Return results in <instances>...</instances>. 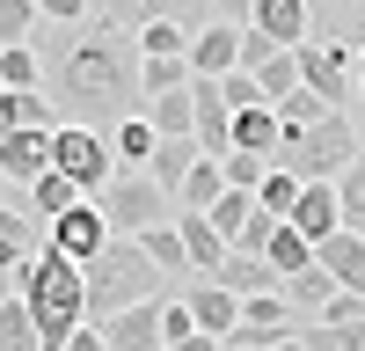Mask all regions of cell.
<instances>
[{
	"instance_id": "14",
	"label": "cell",
	"mask_w": 365,
	"mask_h": 351,
	"mask_svg": "<svg viewBox=\"0 0 365 351\" xmlns=\"http://www.w3.org/2000/svg\"><path fill=\"white\" fill-rule=\"evenodd\" d=\"M249 29H263L270 44L299 51V44H307V29H314V0H256V22H249Z\"/></svg>"
},
{
	"instance_id": "28",
	"label": "cell",
	"mask_w": 365,
	"mask_h": 351,
	"mask_svg": "<svg viewBox=\"0 0 365 351\" xmlns=\"http://www.w3.org/2000/svg\"><path fill=\"white\" fill-rule=\"evenodd\" d=\"M0 88H44V51L37 44H0Z\"/></svg>"
},
{
	"instance_id": "31",
	"label": "cell",
	"mask_w": 365,
	"mask_h": 351,
	"mask_svg": "<svg viewBox=\"0 0 365 351\" xmlns=\"http://www.w3.org/2000/svg\"><path fill=\"white\" fill-rule=\"evenodd\" d=\"M139 51L146 58H190V29H182V22H139Z\"/></svg>"
},
{
	"instance_id": "3",
	"label": "cell",
	"mask_w": 365,
	"mask_h": 351,
	"mask_svg": "<svg viewBox=\"0 0 365 351\" xmlns=\"http://www.w3.org/2000/svg\"><path fill=\"white\" fill-rule=\"evenodd\" d=\"M15 292L29 322H37V344L44 351H66V337L88 322V285H81V263H66L58 249H37L29 263H15Z\"/></svg>"
},
{
	"instance_id": "21",
	"label": "cell",
	"mask_w": 365,
	"mask_h": 351,
	"mask_svg": "<svg viewBox=\"0 0 365 351\" xmlns=\"http://www.w3.org/2000/svg\"><path fill=\"white\" fill-rule=\"evenodd\" d=\"M154 146H161V132L146 125V110L110 125V154H117V168H146V161H154Z\"/></svg>"
},
{
	"instance_id": "38",
	"label": "cell",
	"mask_w": 365,
	"mask_h": 351,
	"mask_svg": "<svg viewBox=\"0 0 365 351\" xmlns=\"http://www.w3.org/2000/svg\"><path fill=\"white\" fill-rule=\"evenodd\" d=\"M37 37V0H0V44H29Z\"/></svg>"
},
{
	"instance_id": "4",
	"label": "cell",
	"mask_w": 365,
	"mask_h": 351,
	"mask_svg": "<svg viewBox=\"0 0 365 351\" xmlns=\"http://www.w3.org/2000/svg\"><path fill=\"white\" fill-rule=\"evenodd\" d=\"M81 285H88V322H110V315H125L139 300H168L175 292V278L132 242V234H117V242L81 271Z\"/></svg>"
},
{
	"instance_id": "22",
	"label": "cell",
	"mask_w": 365,
	"mask_h": 351,
	"mask_svg": "<svg viewBox=\"0 0 365 351\" xmlns=\"http://www.w3.org/2000/svg\"><path fill=\"white\" fill-rule=\"evenodd\" d=\"M212 285H227L234 300H256V292H278L285 278L270 271L263 256H227V263H220V278H212Z\"/></svg>"
},
{
	"instance_id": "1",
	"label": "cell",
	"mask_w": 365,
	"mask_h": 351,
	"mask_svg": "<svg viewBox=\"0 0 365 351\" xmlns=\"http://www.w3.org/2000/svg\"><path fill=\"white\" fill-rule=\"evenodd\" d=\"M139 37L117 22H73L66 37L44 51V96L58 103L66 125H96L110 132L117 117H139L146 110V88H139Z\"/></svg>"
},
{
	"instance_id": "6",
	"label": "cell",
	"mask_w": 365,
	"mask_h": 351,
	"mask_svg": "<svg viewBox=\"0 0 365 351\" xmlns=\"http://www.w3.org/2000/svg\"><path fill=\"white\" fill-rule=\"evenodd\" d=\"M51 168L66 176L81 198H103V183L117 176L110 132H96V125H58V132H51Z\"/></svg>"
},
{
	"instance_id": "35",
	"label": "cell",
	"mask_w": 365,
	"mask_h": 351,
	"mask_svg": "<svg viewBox=\"0 0 365 351\" xmlns=\"http://www.w3.org/2000/svg\"><path fill=\"white\" fill-rule=\"evenodd\" d=\"M299 190H307V183H299V176H285V168H270L263 183H256V205H263L270 220H292V205H299Z\"/></svg>"
},
{
	"instance_id": "10",
	"label": "cell",
	"mask_w": 365,
	"mask_h": 351,
	"mask_svg": "<svg viewBox=\"0 0 365 351\" xmlns=\"http://www.w3.org/2000/svg\"><path fill=\"white\" fill-rule=\"evenodd\" d=\"M241 66V29L234 22H205L190 37V81H227Z\"/></svg>"
},
{
	"instance_id": "20",
	"label": "cell",
	"mask_w": 365,
	"mask_h": 351,
	"mask_svg": "<svg viewBox=\"0 0 365 351\" xmlns=\"http://www.w3.org/2000/svg\"><path fill=\"white\" fill-rule=\"evenodd\" d=\"M263 263H270L278 278H299V271H314V242H307L292 220H278V227H270V242H263Z\"/></svg>"
},
{
	"instance_id": "12",
	"label": "cell",
	"mask_w": 365,
	"mask_h": 351,
	"mask_svg": "<svg viewBox=\"0 0 365 351\" xmlns=\"http://www.w3.org/2000/svg\"><path fill=\"white\" fill-rule=\"evenodd\" d=\"M0 176L15 190H29L37 176H51V132H8L0 139Z\"/></svg>"
},
{
	"instance_id": "9",
	"label": "cell",
	"mask_w": 365,
	"mask_h": 351,
	"mask_svg": "<svg viewBox=\"0 0 365 351\" xmlns=\"http://www.w3.org/2000/svg\"><path fill=\"white\" fill-rule=\"evenodd\" d=\"M168 300H182V307H190V322H197L205 337H220V344L241 330V300H234L227 285H212V278H205V285H175Z\"/></svg>"
},
{
	"instance_id": "41",
	"label": "cell",
	"mask_w": 365,
	"mask_h": 351,
	"mask_svg": "<svg viewBox=\"0 0 365 351\" xmlns=\"http://www.w3.org/2000/svg\"><path fill=\"white\" fill-rule=\"evenodd\" d=\"M358 315H365V292H344V285H336V292L322 300V315H314V322H358Z\"/></svg>"
},
{
	"instance_id": "46",
	"label": "cell",
	"mask_w": 365,
	"mask_h": 351,
	"mask_svg": "<svg viewBox=\"0 0 365 351\" xmlns=\"http://www.w3.org/2000/svg\"><path fill=\"white\" fill-rule=\"evenodd\" d=\"M220 351H307V337H278V344H249V337H227Z\"/></svg>"
},
{
	"instance_id": "30",
	"label": "cell",
	"mask_w": 365,
	"mask_h": 351,
	"mask_svg": "<svg viewBox=\"0 0 365 351\" xmlns=\"http://www.w3.org/2000/svg\"><path fill=\"white\" fill-rule=\"evenodd\" d=\"M205 220H212V227H220V234H227V249H234V242H241V234H249V220H256V190H227V198H220V205H212V213H205Z\"/></svg>"
},
{
	"instance_id": "37",
	"label": "cell",
	"mask_w": 365,
	"mask_h": 351,
	"mask_svg": "<svg viewBox=\"0 0 365 351\" xmlns=\"http://www.w3.org/2000/svg\"><path fill=\"white\" fill-rule=\"evenodd\" d=\"M336 198H344V227L365 234V146H358V161L336 176Z\"/></svg>"
},
{
	"instance_id": "24",
	"label": "cell",
	"mask_w": 365,
	"mask_h": 351,
	"mask_svg": "<svg viewBox=\"0 0 365 351\" xmlns=\"http://www.w3.org/2000/svg\"><path fill=\"white\" fill-rule=\"evenodd\" d=\"M22 205H29V213H37L44 227H51V220H66L73 205H88V198H81V190H73V183H66V176H58V168H51V176H37V183L22 190Z\"/></svg>"
},
{
	"instance_id": "7",
	"label": "cell",
	"mask_w": 365,
	"mask_h": 351,
	"mask_svg": "<svg viewBox=\"0 0 365 351\" xmlns=\"http://www.w3.org/2000/svg\"><path fill=\"white\" fill-rule=\"evenodd\" d=\"M299 88L322 96L329 110H351L358 103V44H344V37L299 44Z\"/></svg>"
},
{
	"instance_id": "29",
	"label": "cell",
	"mask_w": 365,
	"mask_h": 351,
	"mask_svg": "<svg viewBox=\"0 0 365 351\" xmlns=\"http://www.w3.org/2000/svg\"><path fill=\"white\" fill-rule=\"evenodd\" d=\"M139 249H146V256H154L161 271H168V278L182 285V271H190V249H182V234H175V220H168V227H146V234H139Z\"/></svg>"
},
{
	"instance_id": "50",
	"label": "cell",
	"mask_w": 365,
	"mask_h": 351,
	"mask_svg": "<svg viewBox=\"0 0 365 351\" xmlns=\"http://www.w3.org/2000/svg\"><path fill=\"white\" fill-rule=\"evenodd\" d=\"M0 139H8V125H0Z\"/></svg>"
},
{
	"instance_id": "39",
	"label": "cell",
	"mask_w": 365,
	"mask_h": 351,
	"mask_svg": "<svg viewBox=\"0 0 365 351\" xmlns=\"http://www.w3.org/2000/svg\"><path fill=\"white\" fill-rule=\"evenodd\" d=\"M220 168H227V190H256L263 176H270V161H263V154H241V146H234Z\"/></svg>"
},
{
	"instance_id": "34",
	"label": "cell",
	"mask_w": 365,
	"mask_h": 351,
	"mask_svg": "<svg viewBox=\"0 0 365 351\" xmlns=\"http://www.w3.org/2000/svg\"><path fill=\"white\" fill-rule=\"evenodd\" d=\"M139 88H146V103L190 88V58H139Z\"/></svg>"
},
{
	"instance_id": "25",
	"label": "cell",
	"mask_w": 365,
	"mask_h": 351,
	"mask_svg": "<svg viewBox=\"0 0 365 351\" xmlns=\"http://www.w3.org/2000/svg\"><path fill=\"white\" fill-rule=\"evenodd\" d=\"M197 161H205V154H197V139H161V146H154V161H146V176H154V183L175 198V190H182V176H190Z\"/></svg>"
},
{
	"instance_id": "43",
	"label": "cell",
	"mask_w": 365,
	"mask_h": 351,
	"mask_svg": "<svg viewBox=\"0 0 365 351\" xmlns=\"http://www.w3.org/2000/svg\"><path fill=\"white\" fill-rule=\"evenodd\" d=\"M161 337H168V344L197 337V322H190V307H182V300H161Z\"/></svg>"
},
{
	"instance_id": "13",
	"label": "cell",
	"mask_w": 365,
	"mask_h": 351,
	"mask_svg": "<svg viewBox=\"0 0 365 351\" xmlns=\"http://www.w3.org/2000/svg\"><path fill=\"white\" fill-rule=\"evenodd\" d=\"M103 337H110V351H168V337H161V300H139V307H125V315H110Z\"/></svg>"
},
{
	"instance_id": "23",
	"label": "cell",
	"mask_w": 365,
	"mask_h": 351,
	"mask_svg": "<svg viewBox=\"0 0 365 351\" xmlns=\"http://www.w3.org/2000/svg\"><path fill=\"white\" fill-rule=\"evenodd\" d=\"M220 198H227V168L205 154V161H197L190 176H182V190H175V213H212Z\"/></svg>"
},
{
	"instance_id": "8",
	"label": "cell",
	"mask_w": 365,
	"mask_h": 351,
	"mask_svg": "<svg viewBox=\"0 0 365 351\" xmlns=\"http://www.w3.org/2000/svg\"><path fill=\"white\" fill-rule=\"evenodd\" d=\"M110 242H117V234H110V220H103V205H96V198L73 205L66 220H51V227H44V249H58L66 263H81V271H88V263H96Z\"/></svg>"
},
{
	"instance_id": "16",
	"label": "cell",
	"mask_w": 365,
	"mask_h": 351,
	"mask_svg": "<svg viewBox=\"0 0 365 351\" xmlns=\"http://www.w3.org/2000/svg\"><path fill=\"white\" fill-rule=\"evenodd\" d=\"M0 125L8 132H58L66 117H58V103L44 88H0Z\"/></svg>"
},
{
	"instance_id": "11",
	"label": "cell",
	"mask_w": 365,
	"mask_h": 351,
	"mask_svg": "<svg viewBox=\"0 0 365 351\" xmlns=\"http://www.w3.org/2000/svg\"><path fill=\"white\" fill-rule=\"evenodd\" d=\"M249 344H278V337H299V307L285 300V292H256V300H241V330Z\"/></svg>"
},
{
	"instance_id": "19",
	"label": "cell",
	"mask_w": 365,
	"mask_h": 351,
	"mask_svg": "<svg viewBox=\"0 0 365 351\" xmlns=\"http://www.w3.org/2000/svg\"><path fill=\"white\" fill-rule=\"evenodd\" d=\"M314 263H322V271L336 278L344 292H365V234H351V227H344V234H329V242L314 249Z\"/></svg>"
},
{
	"instance_id": "18",
	"label": "cell",
	"mask_w": 365,
	"mask_h": 351,
	"mask_svg": "<svg viewBox=\"0 0 365 351\" xmlns=\"http://www.w3.org/2000/svg\"><path fill=\"white\" fill-rule=\"evenodd\" d=\"M44 249V220L29 213V205H0V271H15Z\"/></svg>"
},
{
	"instance_id": "49",
	"label": "cell",
	"mask_w": 365,
	"mask_h": 351,
	"mask_svg": "<svg viewBox=\"0 0 365 351\" xmlns=\"http://www.w3.org/2000/svg\"><path fill=\"white\" fill-rule=\"evenodd\" d=\"M351 8H358V22H365V0H351Z\"/></svg>"
},
{
	"instance_id": "27",
	"label": "cell",
	"mask_w": 365,
	"mask_h": 351,
	"mask_svg": "<svg viewBox=\"0 0 365 351\" xmlns=\"http://www.w3.org/2000/svg\"><path fill=\"white\" fill-rule=\"evenodd\" d=\"M146 125H154L161 139H190V125H197L190 88H175V96H154V103H146Z\"/></svg>"
},
{
	"instance_id": "42",
	"label": "cell",
	"mask_w": 365,
	"mask_h": 351,
	"mask_svg": "<svg viewBox=\"0 0 365 351\" xmlns=\"http://www.w3.org/2000/svg\"><path fill=\"white\" fill-rule=\"evenodd\" d=\"M37 22H58V29H73V22H88V0H37Z\"/></svg>"
},
{
	"instance_id": "36",
	"label": "cell",
	"mask_w": 365,
	"mask_h": 351,
	"mask_svg": "<svg viewBox=\"0 0 365 351\" xmlns=\"http://www.w3.org/2000/svg\"><path fill=\"white\" fill-rule=\"evenodd\" d=\"M0 351H44L37 344V322H29V307H22V292L0 300Z\"/></svg>"
},
{
	"instance_id": "33",
	"label": "cell",
	"mask_w": 365,
	"mask_h": 351,
	"mask_svg": "<svg viewBox=\"0 0 365 351\" xmlns=\"http://www.w3.org/2000/svg\"><path fill=\"white\" fill-rule=\"evenodd\" d=\"M307 351H365V315L358 322H307Z\"/></svg>"
},
{
	"instance_id": "45",
	"label": "cell",
	"mask_w": 365,
	"mask_h": 351,
	"mask_svg": "<svg viewBox=\"0 0 365 351\" xmlns=\"http://www.w3.org/2000/svg\"><path fill=\"white\" fill-rule=\"evenodd\" d=\"M66 351H110V337H103V322H81V330L66 337Z\"/></svg>"
},
{
	"instance_id": "48",
	"label": "cell",
	"mask_w": 365,
	"mask_h": 351,
	"mask_svg": "<svg viewBox=\"0 0 365 351\" xmlns=\"http://www.w3.org/2000/svg\"><path fill=\"white\" fill-rule=\"evenodd\" d=\"M358 103H365V44H358Z\"/></svg>"
},
{
	"instance_id": "15",
	"label": "cell",
	"mask_w": 365,
	"mask_h": 351,
	"mask_svg": "<svg viewBox=\"0 0 365 351\" xmlns=\"http://www.w3.org/2000/svg\"><path fill=\"white\" fill-rule=\"evenodd\" d=\"M292 227L307 234L314 249L329 242V234H344V198H336V183H307V190H299V205H292Z\"/></svg>"
},
{
	"instance_id": "5",
	"label": "cell",
	"mask_w": 365,
	"mask_h": 351,
	"mask_svg": "<svg viewBox=\"0 0 365 351\" xmlns=\"http://www.w3.org/2000/svg\"><path fill=\"white\" fill-rule=\"evenodd\" d=\"M96 205H103L110 234H132V242H139L146 227H168V220H175V198H168L146 168H117L110 183H103V198H96Z\"/></svg>"
},
{
	"instance_id": "26",
	"label": "cell",
	"mask_w": 365,
	"mask_h": 351,
	"mask_svg": "<svg viewBox=\"0 0 365 351\" xmlns=\"http://www.w3.org/2000/svg\"><path fill=\"white\" fill-rule=\"evenodd\" d=\"M234 146L278 168V110H234Z\"/></svg>"
},
{
	"instance_id": "44",
	"label": "cell",
	"mask_w": 365,
	"mask_h": 351,
	"mask_svg": "<svg viewBox=\"0 0 365 351\" xmlns=\"http://www.w3.org/2000/svg\"><path fill=\"white\" fill-rule=\"evenodd\" d=\"M212 22H234V29H249V22H256V0H212Z\"/></svg>"
},
{
	"instance_id": "32",
	"label": "cell",
	"mask_w": 365,
	"mask_h": 351,
	"mask_svg": "<svg viewBox=\"0 0 365 351\" xmlns=\"http://www.w3.org/2000/svg\"><path fill=\"white\" fill-rule=\"evenodd\" d=\"M278 292H285V300H292L299 315H307V322H314V315H322V300H329V292H336V278H329V271H322V263H314V271H299V278H285Z\"/></svg>"
},
{
	"instance_id": "2",
	"label": "cell",
	"mask_w": 365,
	"mask_h": 351,
	"mask_svg": "<svg viewBox=\"0 0 365 351\" xmlns=\"http://www.w3.org/2000/svg\"><path fill=\"white\" fill-rule=\"evenodd\" d=\"M358 117L351 110H329L322 96H285L278 103V168L299 176V183H336V176L358 161Z\"/></svg>"
},
{
	"instance_id": "40",
	"label": "cell",
	"mask_w": 365,
	"mask_h": 351,
	"mask_svg": "<svg viewBox=\"0 0 365 351\" xmlns=\"http://www.w3.org/2000/svg\"><path fill=\"white\" fill-rule=\"evenodd\" d=\"M220 96H227V110H270V103H263V88H256V73H241V66L220 81Z\"/></svg>"
},
{
	"instance_id": "47",
	"label": "cell",
	"mask_w": 365,
	"mask_h": 351,
	"mask_svg": "<svg viewBox=\"0 0 365 351\" xmlns=\"http://www.w3.org/2000/svg\"><path fill=\"white\" fill-rule=\"evenodd\" d=\"M168 351H220V337H205V330H197V337H182V344H168Z\"/></svg>"
},
{
	"instance_id": "17",
	"label": "cell",
	"mask_w": 365,
	"mask_h": 351,
	"mask_svg": "<svg viewBox=\"0 0 365 351\" xmlns=\"http://www.w3.org/2000/svg\"><path fill=\"white\" fill-rule=\"evenodd\" d=\"M175 234H182V249H190V271H197V278H220V263L234 256L227 234L212 227L205 213H175Z\"/></svg>"
}]
</instances>
